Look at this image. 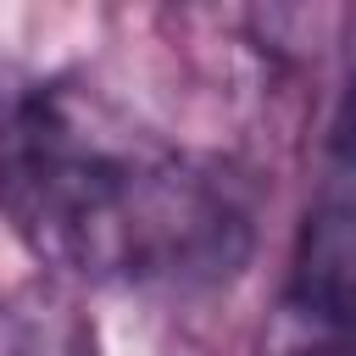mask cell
Listing matches in <instances>:
<instances>
[{
    "mask_svg": "<svg viewBox=\"0 0 356 356\" xmlns=\"http://www.w3.org/2000/svg\"><path fill=\"white\" fill-rule=\"evenodd\" d=\"M0 200L56 261L95 278H178L239 256V211L100 106L39 89L0 111Z\"/></svg>",
    "mask_w": 356,
    "mask_h": 356,
    "instance_id": "obj_1",
    "label": "cell"
},
{
    "mask_svg": "<svg viewBox=\"0 0 356 356\" xmlns=\"http://www.w3.org/2000/svg\"><path fill=\"white\" fill-rule=\"evenodd\" d=\"M0 356H95V334L61 295L33 284L0 300Z\"/></svg>",
    "mask_w": 356,
    "mask_h": 356,
    "instance_id": "obj_2",
    "label": "cell"
}]
</instances>
